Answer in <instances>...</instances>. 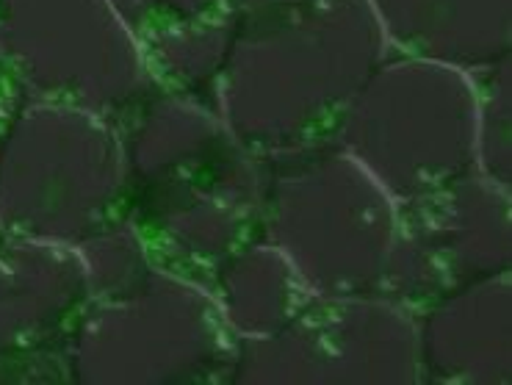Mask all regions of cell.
Masks as SVG:
<instances>
[{
  "label": "cell",
  "instance_id": "cell-1",
  "mask_svg": "<svg viewBox=\"0 0 512 385\" xmlns=\"http://www.w3.org/2000/svg\"><path fill=\"white\" fill-rule=\"evenodd\" d=\"M388 53L369 0H239L216 106L255 139L338 125Z\"/></svg>",
  "mask_w": 512,
  "mask_h": 385
},
{
  "label": "cell",
  "instance_id": "cell-2",
  "mask_svg": "<svg viewBox=\"0 0 512 385\" xmlns=\"http://www.w3.org/2000/svg\"><path fill=\"white\" fill-rule=\"evenodd\" d=\"M0 61L23 100L97 117L139 106L158 89L108 0H0Z\"/></svg>",
  "mask_w": 512,
  "mask_h": 385
},
{
  "label": "cell",
  "instance_id": "cell-3",
  "mask_svg": "<svg viewBox=\"0 0 512 385\" xmlns=\"http://www.w3.org/2000/svg\"><path fill=\"white\" fill-rule=\"evenodd\" d=\"M391 53L477 75L510 59V0H369Z\"/></svg>",
  "mask_w": 512,
  "mask_h": 385
},
{
  "label": "cell",
  "instance_id": "cell-4",
  "mask_svg": "<svg viewBox=\"0 0 512 385\" xmlns=\"http://www.w3.org/2000/svg\"><path fill=\"white\" fill-rule=\"evenodd\" d=\"M142 48L144 64L197 39L230 37L239 0H108Z\"/></svg>",
  "mask_w": 512,
  "mask_h": 385
},
{
  "label": "cell",
  "instance_id": "cell-5",
  "mask_svg": "<svg viewBox=\"0 0 512 385\" xmlns=\"http://www.w3.org/2000/svg\"><path fill=\"white\" fill-rule=\"evenodd\" d=\"M20 103H23V95L12 81V75L6 73L3 61H0V131L6 128V122L12 120L14 111L20 109Z\"/></svg>",
  "mask_w": 512,
  "mask_h": 385
}]
</instances>
